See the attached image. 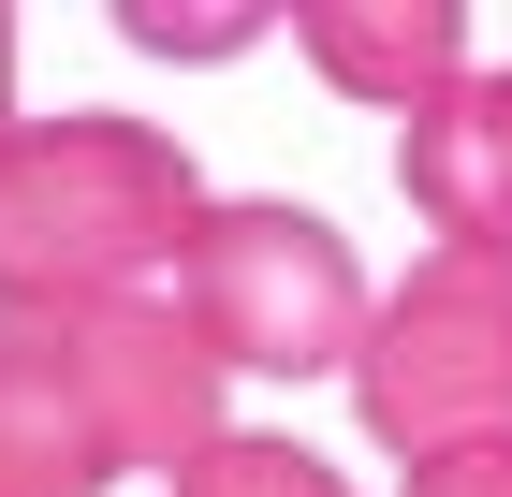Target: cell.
Here are the masks:
<instances>
[{
    "label": "cell",
    "mask_w": 512,
    "mask_h": 497,
    "mask_svg": "<svg viewBox=\"0 0 512 497\" xmlns=\"http://www.w3.org/2000/svg\"><path fill=\"white\" fill-rule=\"evenodd\" d=\"M220 351L176 293L103 307H0V497H103L118 468L220 454Z\"/></svg>",
    "instance_id": "1"
},
{
    "label": "cell",
    "mask_w": 512,
    "mask_h": 497,
    "mask_svg": "<svg viewBox=\"0 0 512 497\" xmlns=\"http://www.w3.org/2000/svg\"><path fill=\"white\" fill-rule=\"evenodd\" d=\"M176 497H352V483H337L308 439H249V424H235L220 454H191V468H176Z\"/></svg>",
    "instance_id": "7"
},
{
    "label": "cell",
    "mask_w": 512,
    "mask_h": 497,
    "mask_svg": "<svg viewBox=\"0 0 512 497\" xmlns=\"http://www.w3.org/2000/svg\"><path fill=\"white\" fill-rule=\"evenodd\" d=\"M176 307H191V337L220 366H249V381H322V366L352 381L366 322H381L352 234L322 220V205H205L191 264H176Z\"/></svg>",
    "instance_id": "4"
},
{
    "label": "cell",
    "mask_w": 512,
    "mask_h": 497,
    "mask_svg": "<svg viewBox=\"0 0 512 497\" xmlns=\"http://www.w3.org/2000/svg\"><path fill=\"white\" fill-rule=\"evenodd\" d=\"M410 497H512V439L498 454H454V468H410Z\"/></svg>",
    "instance_id": "9"
},
{
    "label": "cell",
    "mask_w": 512,
    "mask_h": 497,
    "mask_svg": "<svg viewBox=\"0 0 512 497\" xmlns=\"http://www.w3.org/2000/svg\"><path fill=\"white\" fill-rule=\"evenodd\" d=\"M205 176L176 132L103 103H59L0 147V307H103L191 264Z\"/></svg>",
    "instance_id": "2"
},
{
    "label": "cell",
    "mask_w": 512,
    "mask_h": 497,
    "mask_svg": "<svg viewBox=\"0 0 512 497\" xmlns=\"http://www.w3.org/2000/svg\"><path fill=\"white\" fill-rule=\"evenodd\" d=\"M395 191L439 220V249H512V74H469L395 132Z\"/></svg>",
    "instance_id": "6"
},
{
    "label": "cell",
    "mask_w": 512,
    "mask_h": 497,
    "mask_svg": "<svg viewBox=\"0 0 512 497\" xmlns=\"http://www.w3.org/2000/svg\"><path fill=\"white\" fill-rule=\"evenodd\" d=\"M352 410L395 468H454L512 439V249H425L352 351Z\"/></svg>",
    "instance_id": "3"
},
{
    "label": "cell",
    "mask_w": 512,
    "mask_h": 497,
    "mask_svg": "<svg viewBox=\"0 0 512 497\" xmlns=\"http://www.w3.org/2000/svg\"><path fill=\"white\" fill-rule=\"evenodd\" d=\"M118 44H147V59H249V44H264V15H176V0H118Z\"/></svg>",
    "instance_id": "8"
},
{
    "label": "cell",
    "mask_w": 512,
    "mask_h": 497,
    "mask_svg": "<svg viewBox=\"0 0 512 497\" xmlns=\"http://www.w3.org/2000/svg\"><path fill=\"white\" fill-rule=\"evenodd\" d=\"M293 59H308L322 88L381 103V117H425V103H454V88L483 74L454 0H308V15H293Z\"/></svg>",
    "instance_id": "5"
},
{
    "label": "cell",
    "mask_w": 512,
    "mask_h": 497,
    "mask_svg": "<svg viewBox=\"0 0 512 497\" xmlns=\"http://www.w3.org/2000/svg\"><path fill=\"white\" fill-rule=\"evenodd\" d=\"M30 117H15V15H0V147H15Z\"/></svg>",
    "instance_id": "10"
}]
</instances>
